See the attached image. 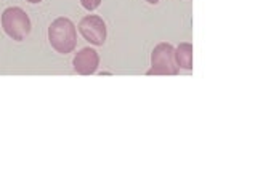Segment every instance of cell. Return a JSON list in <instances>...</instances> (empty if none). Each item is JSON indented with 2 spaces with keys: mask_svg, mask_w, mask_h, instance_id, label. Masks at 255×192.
Wrapping results in <instances>:
<instances>
[{
  "mask_svg": "<svg viewBox=\"0 0 255 192\" xmlns=\"http://www.w3.org/2000/svg\"><path fill=\"white\" fill-rule=\"evenodd\" d=\"M2 27L5 34L11 37L13 40L21 42L31 32V19L27 13L19 6H10L2 13Z\"/></svg>",
  "mask_w": 255,
  "mask_h": 192,
  "instance_id": "3957f363",
  "label": "cell"
},
{
  "mask_svg": "<svg viewBox=\"0 0 255 192\" xmlns=\"http://www.w3.org/2000/svg\"><path fill=\"white\" fill-rule=\"evenodd\" d=\"M178 71L173 47L167 42L157 43L151 51V68L146 76H177Z\"/></svg>",
  "mask_w": 255,
  "mask_h": 192,
  "instance_id": "7a4b0ae2",
  "label": "cell"
},
{
  "mask_svg": "<svg viewBox=\"0 0 255 192\" xmlns=\"http://www.w3.org/2000/svg\"><path fill=\"white\" fill-rule=\"evenodd\" d=\"M48 42L53 50L61 55H68L74 51L77 45V32L74 23L66 16L56 18L48 27Z\"/></svg>",
  "mask_w": 255,
  "mask_h": 192,
  "instance_id": "6da1fadb",
  "label": "cell"
},
{
  "mask_svg": "<svg viewBox=\"0 0 255 192\" xmlns=\"http://www.w3.org/2000/svg\"><path fill=\"white\" fill-rule=\"evenodd\" d=\"M79 34L92 45L101 47L106 42L108 29L103 18L98 16V14H89V16H84L79 21Z\"/></svg>",
  "mask_w": 255,
  "mask_h": 192,
  "instance_id": "277c9868",
  "label": "cell"
},
{
  "mask_svg": "<svg viewBox=\"0 0 255 192\" xmlns=\"http://www.w3.org/2000/svg\"><path fill=\"white\" fill-rule=\"evenodd\" d=\"M175 60H177L178 68L191 71L193 69V45L191 43H180L175 50Z\"/></svg>",
  "mask_w": 255,
  "mask_h": 192,
  "instance_id": "8992f818",
  "label": "cell"
},
{
  "mask_svg": "<svg viewBox=\"0 0 255 192\" xmlns=\"http://www.w3.org/2000/svg\"><path fill=\"white\" fill-rule=\"evenodd\" d=\"M27 2H29V3H40L42 0H27Z\"/></svg>",
  "mask_w": 255,
  "mask_h": 192,
  "instance_id": "9c48e42d",
  "label": "cell"
},
{
  "mask_svg": "<svg viewBox=\"0 0 255 192\" xmlns=\"http://www.w3.org/2000/svg\"><path fill=\"white\" fill-rule=\"evenodd\" d=\"M72 66H74V71L79 76H92V74L97 72L100 66V55L95 48H82L76 53L74 60H72Z\"/></svg>",
  "mask_w": 255,
  "mask_h": 192,
  "instance_id": "5b68a950",
  "label": "cell"
},
{
  "mask_svg": "<svg viewBox=\"0 0 255 192\" xmlns=\"http://www.w3.org/2000/svg\"><path fill=\"white\" fill-rule=\"evenodd\" d=\"M148 3H151V5H156V3H159V0H146Z\"/></svg>",
  "mask_w": 255,
  "mask_h": 192,
  "instance_id": "ba28073f",
  "label": "cell"
},
{
  "mask_svg": "<svg viewBox=\"0 0 255 192\" xmlns=\"http://www.w3.org/2000/svg\"><path fill=\"white\" fill-rule=\"evenodd\" d=\"M81 5L84 6L85 10L92 11V10H97L98 6L101 5V0H81Z\"/></svg>",
  "mask_w": 255,
  "mask_h": 192,
  "instance_id": "52a82bcc",
  "label": "cell"
}]
</instances>
